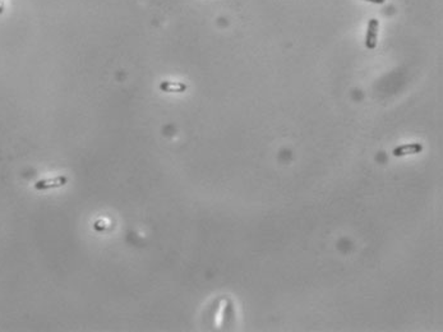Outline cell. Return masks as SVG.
Listing matches in <instances>:
<instances>
[{
	"instance_id": "obj_1",
	"label": "cell",
	"mask_w": 443,
	"mask_h": 332,
	"mask_svg": "<svg viewBox=\"0 0 443 332\" xmlns=\"http://www.w3.org/2000/svg\"><path fill=\"white\" fill-rule=\"evenodd\" d=\"M379 31V21L377 18H372L368 22V28H366V36H365V46L369 50L375 49L377 46V39H378Z\"/></svg>"
},
{
	"instance_id": "obj_2",
	"label": "cell",
	"mask_w": 443,
	"mask_h": 332,
	"mask_svg": "<svg viewBox=\"0 0 443 332\" xmlns=\"http://www.w3.org/2000/svg\"><path fill=\"white\" fill-rule=\"evenodd\" d=\"M423 146L420 143H409V145H403L400 147H396L394 150V156L401 157L406 156V155H415L422 152Z\"/></svg>"
},
{
	"instance_id": "obj_3",
	"label": "cell",
	"mask_w": 443,
	"mask_h": 332,
	"mask_svg": "<svg viewBox=\"0 0 443 332\" xmlns=\"http://www.w3.org/2000/svg\"><path fill=\"white\" fill-rule=\"evenodd\" d=\"M160 88L163 92H184L187 86L180 82H162L160 84Z\"/></svg>"
},
{
	"instance_id": "obj_4",
	"label": "cell",
	"mask_w": 443,
	"mask_h": 332,
	"mask_svg": "<svg viewBox=\"0 0 443 332\" xmlns=\"http://www.w3.org/2000/svg\"><path fill=\"white\" fill-rule=\"evenodd\" d=\"M363 1H368V3H373V4H383L386 0H363Z\"/></svg>"
},
{
	"instance_id": "obj_5",
	"label": "cell",
	"mask_w": 443,
	"mask_h": 332,
	"mask_svg": "<svg viewBox=\"0 0 443 332\" xmlns=\"http://www.w3.org/2000/svg\"><path fill=\"white\" fill-rule=\"evenodd\" d=\"M4 12V0H0V14H3Z\"/></svg>"
}]
</instances>
